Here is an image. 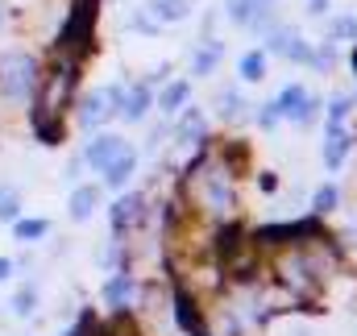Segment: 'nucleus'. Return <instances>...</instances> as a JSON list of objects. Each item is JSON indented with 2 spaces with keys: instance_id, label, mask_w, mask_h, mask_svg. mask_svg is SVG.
I'll return each mask as SVG.
<instances>
[{
  "instance_id": "6",
  "label": "nucleus",
  "mask_w": 357,
  "mask_h": 336,
  "mask_svg": "<svg viewBox=\"0 0 357 336\" xmlns=\"http://www.w3.org/2000/svg\"><path fill=\"white\" fill-rule=\"evenodd\" d=\"M345 154H349V133L333 125V133H328V146H324V162H328V170L341 167V162H345Z\"/></svg>"
},
{
  "instance_id": "11",
  "label": "nucleus",
  "mask_w": 357,
  "mask_h": 336,
  "mask_svg": "<svg viewBox=\"0 0 357 336\" xmlns=\"http://www.w3.org/2000/svg\"><path fill=\"white\" fill-rule=\"evenodd\" d=\"M129 291H133V278H125V274H121V278H112V282L104 287V299H108L112 307H121V303L129 299Z\"/></svg>"
},
{
  "instance_id": "1",
  "label": "nucleus",
  "mask_w": 357,
  "mask_h": 336,
  "mask_svg": "<svg viewBox=\"0 0 357 336\" xmlns=\"http://www.w3.org/2000/svg\"><path fill=\"white\" fill-rule=\"evenodd\" d=\"M33 79H38V67H33L29 54H8L0 63V87H4L8 100H25L33 91Z\"/></svg>"
},
{
  "instance_id": "13",
  "label": "nucleus",
  "mask_w": 357,
  "mask_h": 336,
  "mask_svg": "<svg viewBox=\"0 0 357 336\" xmlns=\"http://www.w3.org/2000/svg\"><path fill=\"white\" fill-rule=\"evenodd\" d=\"M216 59H220V46L212 42L208 50H199V54H195V75H208V71L216 67Z\"/></svg>"
},
{
  "instance_id": "18",
  "label": "nucleus",
  "mask_w": 357,
  "mask_h": 336,
  "mask_svg": "<svg viewBox=\"0 0 357 336\" xmlns=\"http://www.w3.org/2000/svg\"><path fill=\"white\" fill-rule=\"evenodd\" d=\"M0 220H17V199L8 191H0Z\"/></svg>"
},
{
  "instance_id": "19",
  "label": "nucleus",
  "mask_w": 357,
  "mask_h": 336,
  "mask_svg": "<svg viewBox=\"0 0 357 336\" xmlns=\"http://www.w3.org/2000/svg\"><path fill=\"white\" fill-rule=\"evenodd\" d=\"M349 33H357V21H349V17L333 21V38H349Z\"/></svg>"
},
{
  "instance_id": "10",
  "label": "nucleus",
  "mask_w": 357,
  "mask_h": 336,
  "mask_svg": "<svg viewBox=\"0 0 357 336\" xmlns=\"http://www.w3.org/2000/svg\"><path fill=\"white\" fill-rule=\"evenodd\" d=\"M154 13H158L162 21H183V17L191 13V4H187V0H154Z\"/></svg>"
},
{
  "instance_id": "7",
  "label": "nucleus",
  "mask_w": 357,
  "mask_h": 336,
  "mask_svg": "<svg viewBox=\"0 0 357 336\" xmlns=\"http://www.w3.org/2000/svg\"><path fill=\"white\" fill-rule=\"evenodd\" d=\"M91 212H96V187H79L71 195V220H88Z\"/></svg>"
},
{
  "instance_id": "5",
  "label": "nucleus",
  "mask_w": 357,
  "mask_h": 336,
  "mask_svg": "<svg viewBox=\"0 0 357 336\" xmlns=\"http://www.w3.org/2000/svg\"><path fill=\"white\" fill-rule=\"evenodd\" d=\"M133 167H137V154H133V150H125L116 162H108L100 174H104V183H108V187H125V183H129V174H133Z\"/></svg>"
},
{
  "instance_id": "12",
  "label": "nucleus",
  "mask_w": 357,
  "mask_h": 336,
  "mask_svg": "<svg viewBox=\"0 0 357 336\" xmlns=\"http://www.w3.org/2000/svg\"><path fill=\"white\" fill-rule=\"evenodd\" d=\"M146 108H150V91H146V87H133V91H129V108H125V116L137 121Z\"/></svg>"
},
{
  "instance_id": "4",
  "label": "nucleus",
  "mask_w": 357,
  "mask_h": 336,
  "mask_svg": "<svg viewBox=\"0 0 357 336\" xmlns=\"http://www.w3.org/2000/svg\"><path fill=\"white\" fill-rule=\"evenodd\" d=\"M142 204H146L142 195H125V199L112 208V229H116V233H125L133 220H142Z\"/></svg>"
},
{
  "instance_id": "17",
  "label": "nucleus",
  "mask_w": 357,
  "mask_h": 336,
  "mask_svg": "<svg viewBox=\"0 0 357 336\" xmlns=\"http://www.w3.org/2000/svg\"><path fill=\"white\" fill-rule=\"evenodd\" d=\"M13 312H17V316H29V312H33V291H21V295L13 299Z\"/></svg>"
},
{
  "instance_id": "16",
  "label": "nucleus",
  "mask_w": 357,
  "mask_h": 336,
  "mask_svg": "<svg viewBox=\"0 0 357 336\" xmlns=\"http://www.w3.org/2000/svg\"><path fill=\"white\" fill-rule=\"evenodd\" d=\"M229 13H233L237 21H254V13H258V0H229Z\"/></svg>"
},
{
  "instance_id": "8",
  "label": "nucleus",
  "mask_w": 357,
  "mask_h": 336,
  "mask_svg": "<svg viewBox=\"0 0 357 336\" xmlns=\"http://www.w3.org/2000/svg\"><path fill=\"white\" fill-rule=\"evenodd\" d=\"M46 233H50L46 220H17V224H13V237H17V241H42Z\"/></svg>"
},
{
  "instance_id": "9",
  "label": "nucleus",
  "mask_w": 357,
  "mask_h": 336,
  "mask_svg": "<svg viewBox=\"0 0 357 336\" xmlns=\"http://www.w3.org/2000/svg\"><path fill=\"white\" fill-rule=\"evenodd\" d=\"M187 96H191V87L178 79V84H171L167 91H162V100H158V104H162V112H178V108L187 104Z\"/></svg>"
},
{
  "instance_id": "14",
  "label": "nucleus",
  "mask_w": 357,
  "mask_h": 336,
  "mask_svg": "<svg viewBox=\"0 0 357 336\" xmlns=\"http://www.w3.org/2000/svg\"><path fill=\"white\" fill-rule=\"evenodd\" d=\"M262 67H266L262 54H245V59H241V75H245V79H262Z\"/></svg>"
},
{
  "instance_id": "3",
  "label": "nucleus",
  "mask_w": 357,
  "mask_h": 336,
  "mask_svg": "<svg viewBox=\"0 0 357 336\" xmlns=\"http://www.w3.org/2000/svg\"><path fill=\"white\" fill-rule=\"evenodd\" d=\"M125 150H129V146H125V142H121L116 133H104V137H96V142L88 146V162H91L96 170H104L108 162H116V158H121Z\"/></svg>"
},
{
  "instance_id": "20",
  "label": "nucleus",
  "mask_w": 357,
  "mask_h": 336,
  "mask_svg": "<svg viewBox=\"0 0 357 336\" xmlns=\"http://www.w3.org/2000/svg\"><path fill=\"white\" fill-rule=\"evenodd\" d=\"M345 112H349V100H333V108H328L333 125H341V121H345Z\"/></svg>"
},
{
  "instance_id": "15",
  "label": "nucleus",
  "mask_w": 357,
  "mask_h": 336,
  "mask_svg": "<svg viewBox=\"0 0 357 336\" xmlns=\"http://www.w3.org/2000/svg\"><path fill=\"white\" fill-rule=\"evenodd\" d=\"M337 204H341V191H337V187H320V191H316V208H320V212H333Z\"/></svg>"
},
{
  "instance_id": "21",
  "label": "nucleus",
  "mask_w": 357,
  "mask_h": 336,
  "mask_svg": "<svg viewBox=\"0 0 357 336\" xmlns=\"http://www.w3.org/2000/svg\"><path fill=\"white\" fill-rule=\"evenodd\" d=\"M8 270H13V261H8V257H0V278H8Z\"/></svg>"
},
{
  "instance_id": "2",
  "label": "nucleus",
  "mask_w": 357,
  "mask_h": 336,
  "mask_svg": "<svg viewBox=\"0 0 357 336\" xmlns=\"http://www.w3.org/2000/svg\"><path fill=\"white\" fill-rule=\"evenodd\" d=\"M274 112H278V116H291V121H312L316 108H312V96L295 84V87H287V91L274 100Z\"/></svg>"
}]
</instances>
